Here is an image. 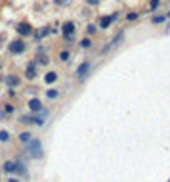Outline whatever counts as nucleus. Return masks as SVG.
<instances>
[{
  "label": "nucleus",
  "instance_id": "obj_1",
  "mask_svg": "<svg viewBox=\"0 0 170 182\" xmlns=\"http://www.w3.org/2000/svg\"><path fill=\"white\" fill-rule=\"evenodd\" d=\"M27 155L33 157V159H40L44 155V149H42V142L38 138H33L29 144H27Z\"/></svg>",
  "mask_w": 170,
  "mask_h": 182
},
{
  "label": "nucleus",
  "instance_id": "obj_2",
  "mask_svg": "<svg viewBox=\"0 0 170 182\" xmlns=\"http://www.w3.org/2000/svg\"><path fill=\"white\" fill-rule=\"evenodd\" d=\"M48 115H50V111H48V109H40V111L38 113H33V121H35V125H38V127H40V125H44V121H46L48 119Z\"/></svg>",
  "mask_w": 170,
  "mask_h": 182
},
{
  "label": "nucleus",
  "instance_id": "obj_3",
  "mask_svg": "<svg viewBox=\"0 0 170 182\" xmlns=\"http://www.w3.org/2000/svg\"><path fill=\"white\" fill-rule=\"evenodd\" d=\"M88 71H90V63L88 62H82L79 67H76V79H86V75H88Z\"/></svg>",
  "mask_w": 170,
  "mask_h": 182
},
{
  "label": "nucleus",
  "instance_id": "obj_4",
  "mask_svg": "<svg viewBox=\"0 0 170 182\" xmlns=\"http://www.w3.org/2000/svg\"><path fill=\"white\" fill-rule=\"evenodd\" d=\"M25 42L23 40H14V42L10 44V52L12 54H21V52H25Z\"/></svg>",
  "mask_w": 170,
  "mask_h": 182
},
{
  "label": "nucleus",
  "instance_id": "obj_5",
  "mask_svg": "<svg viewBox=\"0 0 170 182\" xmlns=\"http://www.w3.org/2000/svg\"><path fill=\"white\" fill-rule=\"evenodd\" d=\"M61 31H63V35H65L67 38H69V36H71L73 33H75V23H73V21H67V23H63Z\"/></svg>",
  "mask_w": 170,
  "mask_h": 182
},
{
  "label": "nucleus",
  "instance_id": "obj_6",
  "mask_svg": "<svg viewBox=\"0 0 170 182\" xmlns=\"http://www.w3.org/2000/svg\"><path fill=\"white\" fill-rule=\"evenodd\" d=\"M27 106H29V109H31L33 113H38L40 109H42V104H40V100H36V98L29 100V104H27Z\"/></svg>",
  "mask_w": 170,
  "mask_h": 182
},
{
  "label": "nucleus",
  "instance_id": "obj_7",
  "mask_svg": "<svg viewBox=\"0 0 170 182\" xmlns=\"http://www.w3.org/2000/svg\"><path fill=\"white\" fill-rule=\"evenodd\" d=\"M17 31H19V35H23V36H27V35L33 33V29H31L29 23H19V25H17Z\"/></svg>",
  "mask_w": 170,
  "mask_h": 182
},
{
  "label": "nucleus",
  "instance_id": "obj_8",
  "mask_svg": "<svg viewBox=\"0 0 170 182\" xmlns=\"http://www.w3.org/2000/svg\"><path fill=\"white\" fill-rule=\"evenodd\" d=\"M2 169H4V173H15L17 171V163L15 161H6L2 165Z\"/></svg>",
  "mask_w": 170,
  "mask_h": 182
},
{
  "label": "nucleus",
  "instance_id": "obj_9",
  "mask_svg": "<svg viewBox=\"0 0 170 182\" xmlns=\"http://www.w3.org/2000/svg\"><path fill=\"white\" fill-rule=\"evenodd\" d=\"M124 38V33H119V35H117L115 36V38H113L111 40V44H109V46L107 48H105V50L103 52H107V50H111V48H117V46H119V42H120V40H122Z\"/></svg>",
  "mask_w": 170,
  "mask_h": 182
},
{
  "label": "nucleus",
  "instance_id": "obj_10",
  "mask_svg": "<svg viewBox=\"0 0 170 182\" xmlns=\"http://www.w3.org/2000/svg\"><path fill=\"white\" fill-rule=\"evenodd\" d=\"M113 19H117V15H113V17H102V21H99V27H102V29H107V27L113 23Z\"/></svg>",
  "mask_w": 170,
  "mask_h": 182
},
{
  "label": "nucleus",
  "instance_id": "obj_11",
  "mask_svg": "<svg viewBox=\"0 0 170 182\" xmlns=\"http://www.w3.org/2000/svg\"><path fill=\"white\" fill-rule=\"evenodd\" d=\"M19 140H21L23 144H29L31 140H33V134H31V132H21V134H19Z\"/></svg>",
  "mask_w": 170,
  "mask_h": 182
},
{
  "label": "nucleus",
  "instance_id": "obj_12",
  "mask_svg": "<svg viewBox=\"0 0 170 182\" xmlns=\"http://www.w3.org/2000/svg\"><path fill=\"white\" fill-rule=\"evenodd\" d=\"M58 96H59V90H58V88H50V90H46V98L55 100Z\"/></svg>",
  "mask_w": 170,
  "mask_h": 182
},
{
  "label": "nucleus",
  "instance_id": "obj_13",
  "mask_svg": "<svg viewBox=\"0 0 170 182\" xmlns=\"http://www.w3.org/2000/svg\"><path fill=\"white\" fill-rule=\"evenodd\" d=\"M6 83L10 84V86H17V84H19V79H17V77H14V75H8V77H6Z\"/></svg>",
  "mask_w": 170,
  "mask_h": 182
},
{
  "label": "nucleus",
  "instance_id": "obj_14",
  "mask_svg": "<svg viewBox=\"0 0 170 182\" xmlns=\"http://www.w3.org/2000/svg\"><path fill=\"white\" fill-rule=\"evenodd\" d=\"M25 77H27V79H35V77H36V71H35V67H33V65H29V67H27Z\"/></svg>",
  "mask_w": 170,
  "mask_h": 182
},
{
  "label": "nucleus",
  "instance_id": "obj_15",
  "mask_svg": "<svg viewBox=\"0 0 170 182\" xmlns=\"http://www.w3.org/2000/svg\"><path fill=\"white\" fill-rule=\"evenodd\" d=\"M55 79H58V73H46V77H44L46 83H54Z\"/></svg>",
  "mask_w": 170,
  "mask_h": 182
},
{
  "label": "nucleus",
  "instance_id": "obj_16",
  "mask_svg": "<svg viewBox=\"0 0 170 182\" xmlns=\"http://www.w3.org/2000/svg\"><path fill=\"white\" fill-rule=\"evenodd\" d=\"M21 123H27V125H35V121H33V115H25V117H21Z\"/></svg>",
  "mask_w": 170,
  "mask_h": 182
},
{
  "label": "nucleus",
  "instance_id": "obj_17",
  "mask_svg": "<svg viewBox=\"0 0 170 182\" xmlns=\"http://www.w3.org/2000/svg\"><path fill=\"white\" fill-rule=\"evenodd\" d=\"M10 140V134L6 131H0V142H8Z\"/></svg>",
  "mask_w": 170,
  "mask_h": 182
},
{
  "label": "nucleus",
  "instance_id": "obj_18",
  "mask_svg": "<svg viewBox=\"0 0 170 182\" xmlns=\"http://www.w3.org/2000/svg\"><path fill=\"white\" fill-rule=\"evenodd\" d=\"M67 58H69V52H67V50L59 54V59H61V62H67Z\"/></svg>",
  "mask_w": 170,
  "mask_h": 182
},
{
  "label": "nucleus",
  "instance_id": "obj_19",
  "mask_svg": "<svg viewBox=\"0 0 170 182\" xmlns=\"http://www.w3.org/2000/svg\"><path fill=\"white\" fill-rule=\"evenodd\" d=\"M80 46H82V48H90V40H88V38L80 40Z\"/></svg>",
  "mask_w": 170,
  "mask_h": 182
},
{
  "label": "nucleus",
  "instance_id": "obj_20",
  "mask_svg": "<svg viewBox=\"0 0 170 182\" xmlns=\"http://www.w3.org/2000/svg\"><path fill=\"white\" fill-rule=\"evenodd\" d=\"M164 21V15H157V17H153V23H161Z\"/></svg>",
  "mask_w": 170,
  "mask_h": 182
},
{
  "label": "nucleus",
  "instance_id": "obj_21",
  "mask_svg": "<svg viewBox=\"0 0 170 182\" xmlns=\"http://www.w3.org/2000/svg\"><path fill=\"white\" fill-rule=\"evenodd\" d=\"M48 35V29H40L38 31V38H42V36H46Z\"/></svg>",
  "mask_w": 170,
  "mask_h": 182
},
{
  "label": "nucleus",
  "instance_id": "obj_22",
  "mask_svg": "<svg viewBox=\"0 0 170 182\" xmlns=\"http://www.w3.org/2000/svg\"><path fill=\"white\" fill-rule=\"evenodd\" d=\"M86 31H88V35H92V33L96 31V27H94V25H88V29H86Z\"/></svg>",
  "mask_w": 170,
  "mask_h": 182
},
{
  "label": "nucleus",
  "instance_id": "obj_23",
  "mask_svg": "<svg viewBox=\"0 0 170 182\" xmlns=\"http://www.w3.org/2000/svg\"><path fill=\"white\" fill-rule=\"evenodd\" d=\"M136 17H138V14H128V19H130V21H134Z\"/></svg>",
  "mask_w": 170,
  "mask_h": 182
},
{
  "label": "nucleus",
  "instance_id": "obj_24",
  "mask_svg": "<svg viewBox=\"0 0 170 182\" xmlns=\"http://www.w3.org/2000/svg\"><path fill=\"white\" fill-rule=\"evenodd\" d=\"M159 6V0H151V8H157Z\"/></svg>",
  "mask_w": 170,
  "mask_h": 182
},
{
  "label": "nucleus",
  "instance_id": "obj_25",
  "mask_svg": "<svg viewBox=\"0 0 170 182\" xmlns=\"http://www.w3.org/2000/svg\"><path fill=\"white\" fill-rule=\"evenodd\" d=\"M88 4H98V0H86Z\"/></svg>",
  "mask_w": 170,
  "mask_h": 182
},
{
  "label": "nucleus",
  "instance_id": "obj_26",
  "mask_svg": "<svg viewBox=\"0 0 170 182\" xmlns=\"http://www.w3.org/2000/svg\"><path fill=\"white\" fill-rule=\"evenodd\" d=\"M8 182H19V180H17V178H10Z\"/></svg>",
  "mask_w": 170,
  "mask_h": 182
},
{
  "label": "nucleus",
  "instance_id": "obj_27",
  "mask_svg": "<svg viewBox=\"0 0 170 182\" xmlns=\"http://www.w3.org/2000/svg\"><path fill=\"white\" fill-rule=\"evenodd\" d=\"M164 17H170V10H168V14H166V15H164Z\"/></svg>",
  "mask_w": 170,
  "mask_h": 182
},
{
  "label": "nucleus",
  "instance_id": "obj_28",
  "mask_svg": "<svg viewBox=\"0 0 170 182\" xmlns=\"http://www.w3.org/2000/svg\"><path fill=\"white\" fill-rule=\"evenodd\" d=\"M168 182H170V180H168Z\"/></svg>",
  "mask_w": 170,
  "mask_h": 182
}]
</instances>
